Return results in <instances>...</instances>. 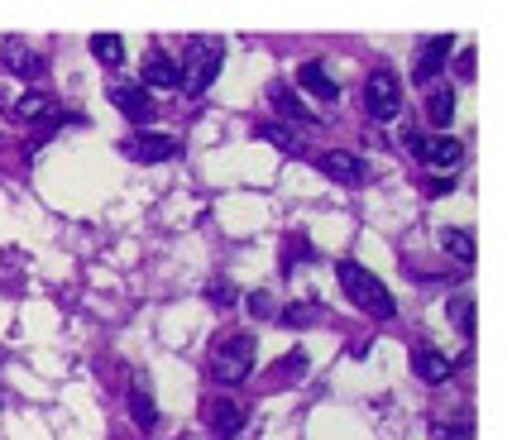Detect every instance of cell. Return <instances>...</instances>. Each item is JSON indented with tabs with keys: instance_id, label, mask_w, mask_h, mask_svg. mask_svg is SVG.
I'll return each mask as SVG.
<instances>
[{
	"instance_id": "6da1fadb",
	"label": "cell",
	"mask_w": 512,
	"mask_h": 440,
	"mask_svg": "<svg viewBox=\"0 0 512 440\" xmlns=\"http://www.w3.org/2000/svg\"><path fill=\"white\" fill-rule=\"evenodd\" d=\"M335 278H340V287H345V297H350L355 307L369 311L374 321H388V316L398 311L393 307V292H388L369 268L359 264V259H340V264H335Z\"/></svg>"
},
{
	"instance_id": "7a4b0ae2",
	"label": "cell",
	"mask_w": 512,
	"mask_h": 440,
	"mask_svg": "<svg viewBox=\"0 0 512 440\" xmlns=\"http://www.w3.org/2000/svg\"><path fill=\"white\" fill-rule=\"evenodd\" d=\"M254 364H259V340L245 335V330H235V335H225L221 345L211 350V378L225 383V388H235V383H245L254 374Z\"/></svg>"
},
{
	"instance_id": "3957f363",
	"label": "cell",
	"mask_w": 512,
	"mask_h": 440,
	"mask_svg": "<svg viewBox=\"0 0 512 440\" xmlns=\"http://www.w3.org/2000/svg\"><path fill=\"white\" fill-rule=\"evenodd\" d=\"M221 63H225V44H221V39H192V44H187V58H178L182 91H187V96L211 91V82L221 77Z\"/></svg>"
},
{
	"instance_id": "277c9868",
	"label": "cell",
	"mask_w": 512,
	"mask_h": 440,
	"mask_svg": "<svg viewBox=\"0 0 512 440\" xmlns=\"http://www.w3.org/2000/svg\"><path fill=\"white\" fill-rule=\"evenodd\" d=\"M364 106H369V115H374L379 125H393V120L402 115V82H398V72H388V67L369 72V82H364Z\"/></svg>"
},
{
	"instance_id": "5b68a950",
	"label": "cell",
	"mask_w": 512,
	"mask_h": 440,
	"mask_svg": "<svg viewBox=\"0 0 512 440\" xmlns=\"http://www.w3.org/2000/svg\"><path fill=\"white\" fill-rule=\"evenodd\" d=\"M407 149L417 154V163H426V168H436V173H455L460 163H465V144L460 139H450V134H441V139H426V134H407Z\"/></svg>"
},
{
	"instance_id": "8992f818",
	"label": "cell",
	"mask_w": 512,
	"mask_h": 440,
	"mask_svg": "<svg viewBox=\"0 0 512 440\" xmlns=\"http://www.w3.org/2000/svg\"><path fill=\"white\" fill-rule=\"evenodd\" d=\"M450 48H455V34H426L417 53H412V82L417 87H436V77L446 72Z\"/></svg>"
},
{
	"instance_id": "52a82bcc",
	"label": "cell",
	"mask_w": 512,
	"mask_h": 440,
	"mask_svg": "<svg viewBox=\"0 0 512 440\" xmlns=\"http://www.w3.org/2000/svg\"><path fill=\"white\" fill-rule=\"evenodd\" d=\"M120 154L134 158V163H173L182 154V144L173 134H158V130H134L125 134V144H120Z\"/></svg>"
},
{
	"instance_id": "ba28073f",
	"label": "cell",
	"mask_w": 512,
	"mask_h": 440,
	"mask_svg": "<svg viewBox=\"0 0 512 440\" xmlns=\"http://www.w3.org/2000/svg\"><path fill=\"white\" fill-rule=\"evenodd\" d=\"M139 87L144 91H178L182 87V67L168 48H149L139 63Z\"/></svg>"
},
{
	"instance_id": "9c48e42d",
	"label": "cell",
	"mask_w": 512,
	"mask_h": 440,
	"mask_svg": "<svg viewBox=\"0 0 512 440\" xmlns=\"http://www.w3.org/2000/svg\"><path fill=\"white\" fill-rule=\"evenodd\" d=\"M201 417H206V431H211V440H235L240 431H245L249 412L235 402V397H211L206 407H201Z\"/></svg>"
},
{
	"instance_id": "30bf717a",
	"label": "cell",
	"mask_w": 512,
	"mask_h": 440,
	"mask_svg": "<svg viewBox=\"0 0 512 440\" xmlns=\"http://www.w3.org/2000/svg\"><path fill=\"white\" fill-rule=\"evenodd\" d=\"M106 96H111V106L120 110L125 120H134V125H149V120H154V96L139 87V82H115Z\"/></svg>"
},
{
	"instance_id": "8fae6325",
	"label": "cell",
	"mask_w": 512,
	"mask_h": 440,
	"mask_svg": "<svg viewBox=\"0 0 512 440\" xmlns=\"http://www.w3.org/2000/svg\"><path fill=\"white\" fill-rule=\"evenodd\" d=\"M312 163L326 177L345 182V187H355V182H364V177H369V163H364L359 154H350V149H326V154H316Z\"/></svg>"
},
{
	"instance_id": "7c38bea8",
	"label": "cell",
	"mask_w": 512,
	"mask_h": 440,
	"mask_svg": "<svg viewBox=\"0 0 512 440\" xmlns=\"http://www.w3.org/2000/svg\"><path fill=\"white\" fill-rule=\"evenodd\" d=\"M268 106L283 115V125H321V115H312V110L302 106V96L288 87V82H268Z\"/></svg>"
},
{
	"instance_id": "4fadbf2b",
	"label": "cell",
	"mask_w": 512,
	"mask_h": 440,
	"mask_svg": "<svg viewBox=\"0 0 512 440\" xmlns=\"http://www.w3.org/2000/svg\"><path fill=\"white\" fill-rule=\"evenodd\" d=\"M125 402H130V421H134V426H139V431H154V426H158V402H154V383H149V374H134Z\"/></svg>"
},
{
	"instance_id": "5bb4252c",
	"label": "cell",
	"mask_w": 512,
	"mask_h": 440,
	"mask_svg": "<svg viewBox=\"0 0 512 440\" xmlns=\"http://www.w3.org/2000/svg\"><path fill=\"white\" fill-rule=\"evenodd\" d=\"M412 374L422 378V383H450L455 374V359L441 354L436 345H412Z\"/></svg>"
},
{
	"instance_id": "9a60e30c",
	"label": "cell",
	"mask_w": 512,
	"mask_h": 440,
	"mask_svg": "<svg viewBox=\"0 0 512 440\" xmlns=\"http://www.w3.org/2000/svg\"><path fill=\"white\" fill-rule=\"evenodd\" d=\"M0 63L10 67V72H20V77H44V58L24 44V39H5V44H0Z\"/></svg>"
},
{
	"instance_id": "2e32d148",
	"label": "cell",
	"mask_w": 512,
	"mask_h": 440,
	"mask_svg": "<svg viewBox=\"0 0 512 440\" xmlns=\"http://www.w3.org/2000/svg\"><path fill=\"white\" fill-rule=\"evenodd\" d=\"M297 87L312 91V96H321V101H335V96H340V87L331 82V72L316 63V58H307V63L297 67Z\"/></svg>"
},
{
	"instance_id": "e0dca14e",
	"label": "cell",
	"mask_w": 512,
	"mask_h": 440,
	"mask_svg": "<svg viewBox=\"0 0 512 440\" xmlns=\"http://www.w3.org/2000/svg\"><path fill=\"white\" fill-rule=\"evenodd\" d=\"M441 249H446V254L460 268H474V235H469V230H460V225H446V230H441Z\"/></svg>"
},
{
	"instance_id": "ac0fdd59",
	"label": "cell",
	"mask_w": 512,
	"mask_h": 440,
	"mask_svg": "<svg viewBox=\"0 0 512 440\" xmlns=\"http://www.w3.org/2000/svg\"><path fill=\"white\" fill-rule=\"evenodd\" d=\"M426 120H431L436 130H446L450 120H455V91L450 87H426Z\"/></svg>"
},
{
	"instance_id": "d6986e66",
	"label": "cell",
	"mask_w": 512,
	"mask_h": 440,
	"mask_svg": "<svg viewBox=\"0 0 512 440\" xmlns=\"http://www.w3.org/2000/svg\"><path fill=\"white\" fill-rule=\"evenodd\" d=\"M48 115H53V96L48 91H24L20 101H15V120L20 125H39Z\"/></svg>"
},
{
	"instance_id": "ffe728a7",
	"label": "cell",
	"mask_w": 512,
	"mask_h": 440,
	"mask_svg": "<svg viewBox=\"0 0 512 440\" xmlns=\"http://www.w3.org/2000/svg\"><path fill=\"white\" fill-rule=\"evenodd\" d=\"M259 139H268L278 154H302V139H297L288 125H278V120H264V125H259Z\"/></svg>"
},
{
	"instance_id": "44dd1931",
	"label": "cell",
	"mask_w": 512,
	"mask_h": 440,
	"mask_svg": "<svg viewBox=\"0 0 512 440\" xmlns=\"http://www.w3.org/2000/svg\"><path fill=\"white\" fill-rule=\"evenodd\" d=\"M91 58H96V63H106V67L120 63V58H125L120 34H91Z\"/></svg>"
},
{
	"instance_id": "7402d4cb",
	"label": "cell",
	"mask_w": 512,
	"mask_h": 440,
	"mask_svg": "<svg viewBox=\"0 0 512 440\" xmlns=\"http://www.w3.org/2000/svg\"><path fill=\"white\" fill-rule=\"evenodd\" d=\"M431 440H474V421H469V417L431 421Z\"/></svg>"
},
{
	"instance_id": "603a6c76",
	"label": "cell",
	"mask_w": 512,
	"mask_h": 440,
	"mask_svg": "<svg viewBox=\"0 0 512 440\" xmlns=\"http://www.w3.org/2000/svg\"><path fill=\"white\" fill-rule=\"evenodd\" d=\"M278 321H283V326H292V330H307V326H316V321H321V311H316L312 302H292V307L278 311Z\"/></svg>"
},
{
	"instance_id": "cb8c5ba5",
	"label": "cell",
	"mask_w": 512,
	"mask_h": 440,
	"mask_svg": "<svg viewBox=\"0 0 512 440\" xmlns=\"http://www.w3.org/2000/svg\"><path fill=\"white\" fill-rule=\"evenodd\" d=\"M450 326L460 330L465 340H474V302L469 297H450Z\"/></svg>"
},
{
	"instance_id": "d4e9b609",
	"label": "cell",
	"mask_w": 512,
	"mask_h": 440,
	"mask_svg": "<svg viewBox=\"0 0 512 440\" xmlns=\"http://www.w3.org/2000/svg\"><path fill=\"white\" fill-rule=\"evenodd\" d=\"M307 259H316V249H312V240H307V235L297 230V235L288 240V254H283V273H292V268L307 264Z\"/></svg>"
},
{
	"instance_id": "484cf974",
	"label": "cell",
	"mask_w": 512,
	"mask_h": 440,
	"mask_svg": "<svg viewBox=\"0 0 512 440\" xmlns=\"http://www.w3.org/2000/svg\"><path fill=\"white\" fill-rule=\"evenodd\" d=\"M245 302H249V316H259V321H273V316H278V307H273L268 292H249Z\"/></svg>"
},
{
	"instance_id": "4316f807",
	"label": "cell",
	"mask_w": 512,
	"mask_h": 440,
	"mask_svg": "<svg viewBox=\"0 0 512 440\" xmlns=\"http://www.w3.org/2000/svg\"><path fill=\"white\" fill-rule=\"evenodd\" d=\"M206 297H211V302H216L221 311L235 307V287H230V283H211V287H206Z\"/></svg>"
},
{
	"instance_id": "83f0119b",
	"label": "cell",
	"mask_w": 512,
	"mask_h": 440,
	"mask_svg": "<svg viewBox=\"0 0 512 440\" xmlns=\"http://www.w3.org/2000/svg\"><path fill=\"white\" fill-rule=\"evenodd\" d=\"M455 192V177H431L426 182V197H450Z\"/></svg>"
}]
</instances>
